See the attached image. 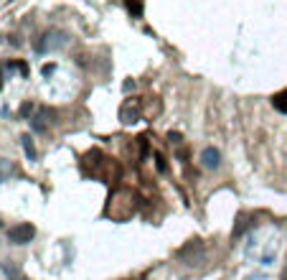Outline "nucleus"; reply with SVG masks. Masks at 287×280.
I'll return each instance as SVG.
<instances>
[{"label":"nucleus","mask_w":287,"mask_h":280,"mask_svg":"<svg viewBox=\"0 0 287 280\" xmlns=\"http://www.w3.org/2000/svg\"><path fill=\"white\" fill-rule=\"evenodd\" d=\"M178 257L183 260L186 265H191V268H196V265L206 262V249H203V242L201 240H191L188 245H183L178 249Z\"/></svg>","instance_id":"nucleus-1"},{"label":"nucleus","mask_w":287,"mask_h":280,"mask_svg":"<svg viewBox=\"0 0 287 280\" xmlns=\"http://www.w3.org/2000/svg\"><path fill=\"white\" fill-rule=\"evenodd\" d=\"M33 237H36V227L28 224V222L16 224V227L8 229V240L13 245H28V242H33Z\"/></svg>","instance_id":"nucleus-2"},{"label":"nucleus","mask_w":287,"mask_h":280,"mask_svg":"<svg viewBox=\"0 0 287 280\" xmlns=\"http://www.w3.org/2000/svg\"><path fill=\"white\" fill-rule=\"evenodd\" d=\"M54 123H56V112H54L51 107H41V110L31 117V125H33L36 132H46L49 125H54Z\"/></svg>","instance_id":"nucleus-3"},{"label":"nucleus","mask_w":287,"mask_h":280,"mask_svg":"<svg viewBox=\"0 0 287 280\" xmlns=\"http://www.w3.org/2000/svg\"><path fill=\"white\" fill-rule=\"evenodd\" d=\"M64 43H66V36L61 31H49L46 36H38L36 51H49V49H56V46H64Z\"/></svg>","instance_id":"nucleus-4"},{"label":"nucleus","mask_w":287,"mask_h":280,"mask_svg":"<svg viewBox=\"0 0 287 280\" xmlns=\"http://www.w3.org/2000/svg\"><path fill=\"white\" fill-rule=\"evenodd\" d=\"M201 163H203V168H208V171H216L219 163H221V153H219V148H214V145L203 148V151H201Z\"/></svg>","instance_id":"nucleus-5"},{"label":"nucleus","mask_w":287,"mask_h":280,"mask_svg":"<svg viewBox=\"0 0 287 280\" xmlns=\"http://www.w3.org/2000/svg\"><path fill=\"white\" fill-rule=\"evenodd\" d=\"M119 117H122L127 125L138 123V120H140V105H138L135 99H127L125 105H122V110H119Z\"/></svg>","instance_id":"nucleus-6"},{"label":"nucleus","mask_w":287,"mask_h":280,"mask_svg":"<svg viewBox=\"0 0 287 280\" xmlns=\"http://www.w3.org/2000/svg\"><path fill=\"white\" fill-rule=\"evenodd\" d=\"M21 145H23L28 160H36V145H33V138L28 135V132H26V135H21Z\"/></svg>","instance_id":"nucleus-7"},{"label":"nucleus","mask_w":287,"mask_h":280,"mask_svg":"<svg viewBox=\"0 0 287 280\" xmlns=\"http://www.w3.org/2000/svg\"><path fill=\"white\" fill-rule=\"evenodd\" d=\"M249 227H252L249 217H247V214H239V217H236V227H234V240L241 237V232H247Z\"/></svg>","instance_id":"nucleus-8"},{"label":"nucleus","mask_w":287,"mask_h":280,"mask_svg":"<svg viewBox=\"0 0 287 280\" xmlns=\"http://www.w3.org/2000/svg\"><path fill=\"white\" fill-rule=\"evenodd\" d=\"M16 173V166L10 163V160H5V158H0V181H5V179H10V176Z\"/></svg>","instance_id":"nucleus-9"},{"label":"nucleus","mask_w":287,"mask_h":280,"mask_svg":"<svg viewBox=\"0 0 287 280\" xmlns=\"http://www.w3.org/2000/svg\"><path fill=\"white\" fill-rule=\"evenodd\" d=\"M272 107L280 110V112H287V92H280L272 97Z\"/></svg>","instance_id":"nucleus-10"},{"label":"nucleus","mask_w":287,"mask_h":280,"mask_svg":"<svg viewBox=\"0 0 287 280\" xmlns=\"http://www.w3.org/2000/svg\"><path fill=\"white\" fill-rule=\"evenodd\" d=\"M125 8L132 13V18H140L143 16V3H138V0H125Z\"/></svg>","instance_id":"nucleus-11"},{"label":"nucleus","mask_w":287,"mask_h":280,"mask_svg":"<svg viewBox=\"0 0 287 280\" xmlns=\"http://www.w3.org/2000/svg\"><path fill=\"white\" fill-rule=\"evenodd\" d=\"M155 166H158V171H160V173L168 171V160H165V156H163V153H155Z\"/></svg>","instance_id":"nucleus-12"},{"label":"nucleus","mask_w":287,"mask_h":280,"mask_svg":"<svg viewBox=\"0 0 287 280\" xmlns=\"http://www.w3.org/2000/svg\"><path fill=\"white\" fill-rule=\"evenodd\" d=\"M138 145H140V153H143V158L150 153V143H147V138H138Z\"/></svg>","instance_id":"nucleus-13"},{"label":"nucleus","mask_w":287,"mask_h":280,"mask_svg":"<svg viewBox=\"0 0 287 280\" xmlns=\"http://www.w3.org/2000/svg\"><path fill=\"white\" fill-rule=\"evenodd\" d=\"M168 140H171L173 145H178L180 140H183V135H180V132H175V130H171V132H168Z\"/></svg>","instance_id":"nucleus-14"},{"label":"nucleus","mask_w":287,"mask_h":280,"mask_svg":"<svg viewBox=\"0 0 287 280\" xmlns=\"http://www.w3.org/2000/svg\"><path fill=\"white\" fill-rule=\"evenodd\" d=\"M31 112H33V105H31V102H26V105L21 107V115H23V117H28Z\"/></svg>","instance_id":"nucleus-15"},{"label":"nucleus","mask_w":287,"mask_h":280,"mask_svg":"<svg viewBox=\"0 0 287 280\" xmlns=\"http://www.w3.org/2000/svg\"><path fill=\"white\" fill-rule=\"evenodd\" d=\"M54 71H56V66H54V64H46V66H43V74H46V77H51Z\"/></svg>","instance_id":"nucleus-16"},{"label":"nucleus","mask_w":287,"mask_h":280,"mask_svg":"<svg viewBox=\"0 0 287 280\" xmlns=\"http://www.w3.org/2000/svg\"><path fill=\"white\" fill-rule=\"evenodd\" d=\"M132 90H135V82L127 79V82H125V92H132Z\"/></svg>","instance_id":"nucleus-17"},{"label":"nucleus","mask_w":287,"mask_h":280,"mask_svg":"<svg viewBox=\"0 0 287 280\" xmlns=\"http://www.w3.org/2000/svg\"><path fill=\"white\" fill-rule=\"evenodd\" d=\"M282 280H287V268H285V270H282Z\"/></svg>","instance_id":"nucleus-18"},{"label":"nucleus","mask_w":287,"mask_h":280,"mask_svg":"<svg viewBox=\"0 0 287 280\" xmlns=\"http://www.w3.org/2000/svg\"><path fill=\"white\" fill-rule=\"evenodd\" d=\"M0 87H3V77H0Z\"/></svg>","instance_id":"nucleus-19"},{"label":"nucleus","mask_w":287,"mask_h":280,"mask_svg":"<svg viewBox=\"0 0 287 280\" xmlns=\"http://www.w3.org/2000/svg\"><path fill=\"white\" fill-rule=\"evenodd\" d=\"M0 227H3V222H0Z\"/></svg>","instance_id":"nucleus-20"}]
</instances>
